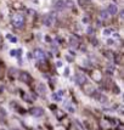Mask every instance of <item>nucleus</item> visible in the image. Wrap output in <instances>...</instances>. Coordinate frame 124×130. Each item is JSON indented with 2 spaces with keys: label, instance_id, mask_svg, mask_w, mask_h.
I'll list each match as a JSON object with an SVG mask.
<instances>
[{
  "label": "nucleus",
  "instance_id": "1",
  "mask_svg": "<svg viewBox=\"0 0 124 130\" xmlns=\"http://www.w3.org/2000/svg\"><path fill=\"white\" fill-rule=\"evenodd\" d=\"M12 22L17 28H21L24 24V18H23V16H22L21 13H16V15L13 16V18H12Z\"/></svg>",
  "mask_w": 124,
  "mask_h": 130
},
{
  "label": "nucleus",
  "instance_id": "15",
  "mask_svg": "<svg viewBox=\"0 0 124 130\" xmlns=\"http://www.w3.org/2000/svg\"><path fill=\"white\" fill-rule=\"evenodd\" d=\"M88 33L91 34V33H92V28H89V29H88Z\"/></svg>",
  "mask_w": 124,
  "mask_h": 130
},
{
  "label": "nucleus",
  "instance_id": "6",
  "mask_svg": "<svg viewBox=\"0 0 124 130\" xmlns=\"http://www.w3.org/2000/svg\"><path fill=\"white\" fill-rule=\"evenodd\" d=\"M20 79L22 82H31V75H29L28 73H26V72H21V74H20Z\"/></svg>",
  "mask_w": 124,
  "mask_h": 130
},
{
  "label": "nucleus",
  "instance_id": "10",
  "mask_svg": "<svg viewBox=\"0 0 124 130\" xmlns=\"http://www.w3.org/2000/svg\"><path fill=\"white\" fill-rule=\"evenodd\" d=\"M111 33H112V29H111V28H106V29L104 31V35H106V37H108V35L111 34Z\"/></svg>",
  "mask_w": 124,
  "mask_h": 130
},
{
  "label": "nucleus",
  "instance_id": "12",
  "mask_svg": "<svg viewBox=\"0 0 124 130\" xmlns=\"http://www.w3.org/2000/svg\"><path fill=\"white\" fill-rule=\"evenodd\" d=\"M101 17L104 18V20H106L108 17V12L107 11H101Z\"/></svg>",
  "mask_w": 124,
  "mask_h": 130
},
{
  "label": "nucleus",
  "instance_id": "14",
  "mask_svg": "<svg viewBox=\"0 0 124 130\" xmlns=\"http://www.w3.org/2000/svg\"><path fill=\"white\" fill-rule=\"evenodd\" d=\"M68 74H69V69H68V68H66V71H64V75H66V77H68Z\"/></svg>",
  "mask_w": 124,
  "mask_h": 130
},
{
  "label": "nucleus",
  "instance_id": "8",
  "mask_svg": "<svg viewBox=\"0 0 124 130\" xmlns=\"http://www.w3.org/2000/svg\"><path fill=\"white\" fill-rule=\"evenodd\" d=\"M64 6H66V3H62L61 0H60V1H56V4H55V8L57 10H62Z\"/></svg>",
  "mask_w": 124,
  "mask_h": 130
},
{
  "label": "nucleus",
  "instance_id": "16",
  "mask_svg": "<svg viewBox=\"0 0 124 130\" xmlns=\"http://www.w3.org/2000/svg\"><path fill=\"white\" fill-rule=\"evenodd\" d=\"M13 130H18V129H13Z\"/></svg>",
  "mask_w": 124,
  "mask_h": 130
},
{
  "label": "nucleus",
  "instance_id": "7",
  "mask_svg": "<svg viewBox=\"0 0 124 130\" xmlns=\"http://www.w3.org/2000/svg\"><path fill=\"white\" fill-rule=\"evenodd\" d=\"M31 113L34 115V117H40V115L44 114V111L41 110V108H33V110L31 111Z\"/></svg>",
  "mask_w": 124,
  "mask_h": 130
},
{
  "label": "nucleus",
  "instance_id": "9",
  "mask_svg": "<svg viewBox=\"0 0 124 130\" xmlns=\"http://www.w3.org/2000/svg\"><path fill=\"white\" fill-rule=\"evenodd\" d=\"M7 39H10L11 40V43H16L17 41V38L16 37H13V35H11V34H7V37H6Z\"/></svg>",
  "mask_w": 124,
  "mask_h": 130
},
{
  "label": "nucleus",
  "instance_id": "5",
  "mask_svg": "<svg viewBox=\"0 0 124 130\" xmlns=\"http://www.w3.org/2000/svg\"><path fill=\"white\" fill-rule=\"evenodd\" d=\"M54 21H55V18H54L52 15H48V16H45V18H44V24L45 26H51Z\"/></svg>",
  "mask_w": 124,
  "mask_h": 130
},
{
  "label": "nucleus",
  "instance_id": "2",
  "mask_svg": "<svg viewBox=\"0 0 124 130\" xmlns=\"http://www.w3.org/2000/svg\"><path fill=\"white\" fill-rule=\"evenodd\" d=\"M34 56H35V59L36 60H39V61H44V60H45V52H44L43 51V50H35V51H34Z\"/></svg>",
  "mask_w": 124,
  "mask_h": 130
},
{
  "label": "nucleus",
  "instance_id": "13",
  "mask_svg": "<svg viewBox=\"0 0 124 130\" xmlns=\"http://www.w3.org/2000/svg\"><path fill=\"white\" fill-rule=\"evenodd\" d=\"M71 44H72V45H77V39L71 38Z\"/></svg>",
  "mask_w": 124,
  "mask_h": 130
},
{
  "label": "nucleus",
  "instance_id": "4",
  "mask_svg": "<svg viewBox=\"0 0 124 130\" xmlns=\"http://www.w3.org/2000/svg\"><path fill=\"white\" fill-rule=\"evenodd\" d=\"M106 11L108 12V15H116V13L118 12V9H117V6H116L114 4H111Z\"/></svg>",
  "mask_w": 124,
  "mask_h": 130
},
{
  "label": "nucleus",
  "instance_id": "11",
  "mask_svg": "<svg viewBox=\"0 0 124 130\" xmlns=\"http://www.w3.org/2000/svg\"><path fill=\"white\" fill-rule=\"evenodd\" d=\"M52 98H54L55 101H61V95H60V94H57V95H56V94H54Z\"/></svg>",
  "mask_w": 124,
  "mask_h": 130
},
{
  "label": "nucleus",
  "instance_id": "3",
  "mask_svg": "<svg viewBox=\"0 0 124 130\" xmlns=\"http://www.w3.org/2000/svg\"><path fill=\"white\" fill-rule=\"evenodd\" d=\"M85 82H86V78H85V75L80 74V73L76 74V83H77L78 85H82V84H84Z\"/></svg>",
  "mask_w": 124,
  "mask_h": 130
}]
</instances>
